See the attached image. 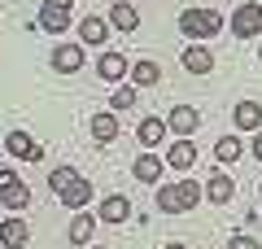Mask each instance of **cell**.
<instances>
[{"mask_svg": "<svg viewBox=\"0 0 262 249\" xmlns=\"http://www.w3.org/2000/svg\"><path fill=\"white\" fill-rule=\"evenodd\" d=\"M48 188H53V197L61 205H70V210H83V205L92 201V184L79 175L75 166H57L53 175H48Z\"/></svg>", "mask_w": 262, "mask_h": 249, "instance_id": "6da1fadb", "label": "cell"}, {"mask_svg": "<svg viewBox=\"0 0 262 249\" xmlns=\"http://www.w3.org/2000/svg\"><path fill=\"white\" fill-rule=\"evenodd\" d=\"M153 201H158L162 214H188V210H196V201H201V184H196V179H170V184L158 188Z\"/></svg>", "mask_w": 262, "mask_h": 249, "instance_id": "7a4b0ae2", "label": "cell"}, {"mask_svg": "<svg viewBox=\"0 0 262 249\" xmlns=\"http://www.w3.org/2000/svg\"><path fill=\"white\" fill-rule=\"evenodd\" d=\"M179 31H184V39H214L223 31V18L214 9H184L179 13Z\"/></svg>", "mask_w": 262, "mask_h": 249, "instance_id": "3957f363", "label": "cell"}, {"mask_svg": "<svg viewBox=\"0 0 262 249\" xmlns=\"http://www.w3.org/2000/svg\"><path fill=\"white\" fill-rule=\"evenodd\" d=\"M70 9H75V0H44V9H39V31L61 35V31L70 27Z\"/></svg>", "mask_w": 262, "mask_h": 249, "instance_id": "277c9868", "label": "cell"}, {"mask_svg": "<svg viewBox=\"0 0 262 249\" xmlns=\"http://www.w3.org/2000/svg\"><path fill=\"white\" fill-rule=\"evenodd\" d=\"M232 35L236 39H253V35H262V5H236V13H232Z\"/></svg>", "mask_w": 262, "mask_h": 249, "instance_id": "5b68a950", "label": "cell"}, {"mask_svg": "<svg viewBox=\"0 0 262 249\" xmlns=\"http://www.w3.org/2000/svg\"><path fill=\"white\" fill-rule=\"evenodd\" d=\"M53 70L57 74H79L83 70V44H75V39L70 44H57L53 48Z\"/></svg>", "mask_w": 262, "mask_h": 249, "instance_id": "8992f818", "label": "cell"}, {"mask_svg": "<svg viewBox=\"0 0 262 249\" xmlns=\"http://www.w3.org/2000/svg\"><path fill=\"white\" fill-rule=\"evenodd\" d=\"M5 149H9L13 157H22V162H44V144H35L27 131H9V136H5Z\"/></svg>", "mask_w": 262, "mask_h": 249, "instance_id": "52a82bcc", "label": "cell"}, {"mask_svg": "<svg viewBox=\"0 0 262 249\" xmlns=\"http://www.w3.org/2000/svg\"><path fill=\"white\" fill-rule=\"evenodd\" d=\"M131 175L140 179V184H158V179L166 175V162H162V157L149 149V153H140L136 162H131Z\"/></svg>", "mask_w": 262, "mask_h": 249, "instance_id": "ba28073f", "label": "cell"}, {"mask_svg": "<svg viewBox=\"0 0 262 249\" xmlns=\"http://www.w3.org/2000/svg\"><path fill=\"white\" fill-rule=\"evenodd\" d=\"M166 127L175 131V136H192V131L201 127V110H192V105H175V110L166 114Z\"/></svg>", "mask_w": 262, "mask_h": 249, "instance_id": "9c48e42d", "label": "cell"}, {"mask_svg": "<svg viewBox=\"0 0 262 249\" xmlns=\"http://www.w3.org/2000/svg\"><path fill=\"white\" fill-rule=\"evenodd\" d=\"M127 70H131V66H127L122 53H101V57H96V79H105V83H122Z\"/></svg>", "mask_w": 262, "mask_h": 249, "instance_id": "30bf717a", "label": "cell"}, {"mask_svg": "<svg viewBox=\"0 0 262 249\" xmlns=\"http://www.w3.org/2000/svg\"><path fill=\"white\" fill-rule=\"evenodd\" d=\"M27 240H31V223H27V219L13 214V219L0 223V245H5V249H22Z\"/></svg>", "mask_w": 262, "mask_h": 249, "instance_id": "8fae6325", "label": "cell"}, {"mask_svg": "<svg viewBox=\"0 0 262 249\" xmlns=\"http://www.w3.org/2000/svg\"><path fill=\"white\" fill-rule=\"evenodd\" d=\"M179 61H184L188 74H210V70H214V53H210L206 44H188Z\"/></svg>", "mask_w": 262, "mask_h": 249, "instance_id": "7c38bea8", "label": "cell"}, {"mask_svg": "<svg viewBox=\"0 0 262 249\" xmlns=\"http://www.w3.org/2000/svg\"><path fill=\"white\" fill-rule=\"evenodd\" d=\"M192 162H196V144H192L188 136H179L175 144L166 149V166H170V171H188Z\"/></svg>", "mask_w": 262, "mask_h": 249, "instance_id": "4fadbf2b", "label": "cell"}, {"mask_svg": "<svg viewBox=\"0 0 262 249\" xmlns=\"http://www.w3.org/2000/svg\"><path fill=\"white\" fill-rule=\"evenodd\" d=\"M206 197H210L214 205H227V201L236 197V179H232V175H223V171H214V175L206 179Z\"/></svg>", "mask_w": 262, "mask_h": 249, "instance_id": "5bb4252c", "label": "cell"}, {"mask_svg": "<svg viewBox=\"0 0 262 249\" xmlns=\"http://www.w3.org/2000/svg\"><path fill=\"white\" fill-rule=\"evenodd\" d=\"M92 140L96 144H114V140H118V114L114 110H101L92 118Z\"/></svg>", "mask_w": 262, "mask_h": 249, "instance_id": "9a60e30c", "label": "cell"}, {"mask_svg": "<svg viewBox=\"0 0 262 249\" xmlns=\"http://www.w3.org/2000/svg\"><path fill=\"white\" fill-rule=\"evenodd\" d=\"M105 35H110V18H101V13H92V18H83L79 22V39L83 44H105Z\"/></svg>", "mask_w": 262, "mask_h": 249, "instance_id": "2e32d148", "label": "cell"}, {"mask_svg": "<svg viewBox=\"0 0 262 249\" xmlns=\"http://www.w3.org/2000/svg\"><path fill=\"white\" fill-rule=\"evenodd\" d=\"M136 140H140L144 149H158L162 140H166V118H140V127H136Z\"/></svg>", "mask_w": 262, "mask_h": 249, "instance_id": "e0dca14e", "label": "cell"}, {"mask_svg": "<svg viewBox=\"0 0 262 249\" xmlns=\"http://www.w3.org/2000/svg\"><path fill=\"white\" fill-rule=\"evenodd\" d=\"M127 214H131V201H127L122 193H114V197H105V201H101L96 219H101V223H122Z\"/></svg>", "mask_w": 262, "mask_h": 249, "instance_id": "ac0fdd59", "label": "cell"}, {"mask_svg": "<svg viewBox=\"0 0 262 249\" xmlns=\"http://www.w3.org/2000/svg\"><path fill=\"white\" fill-rule=\"evenodd\" d=\"M232 114H236V131H262V105L258 101H241Z\"/></svg>", "mask_w": 262, "mask_h": 249, "instance_id": "d6986e66", "label": "cell"}, {"mask_svg": "<svg viewBox=\"0 0 262 249\" xmlns=\"http://www.w3.org/2000/svg\"><path fill=\"white\" fill-rule=\"evenodd\" d=\"M110 27H118L122 35H131V31L140 27V9H136V5H114L110 9Z\"/></svg>", "mask_w": 262, "mask_h": 249, "instance_id": "ffe728a7", "label": "cell"}, {"mask_svg": "<svg viewBox=\"0 0 262 249\" xmlns=\"http://www.w3.org/2000/svg\"><path fill=\"white\" fill-rule=\"evenodd\" d=\"M92 232H96V214H75L66 236H70V245H88V240H92Z\"/></svg>", "mask_w": 262, "mask_h": 249, "instance_id": "44dd1931", "label": "cell"}, {"mask_svg": "<svg viewBox=\"0 0 262 249\" xmlns=\"http://www.w3.org/2000/svg\"><path fill=\"white\" fill-rule=\"evenodd\" d=\"M127 74H131V83H136V88H153V83L162 79V66H158V61H136Z\"/></svg>", "mask_w": 262, "mask_h": 249, "instance_id": "7402d4cb", "label": "cell"}, {"mask_svg": "<svg viewBox=\"0 0 262 249\" xmlns=\"http://www.w3.org/2000/svg\"><path fill=\"white\" fill-rule=\"evenodd\" d=\"M0 201H5V210H27L31 205V188L18 179V184H9L5 193H0Z\"/></svg>", "mask_w": 262, "mask_h": 249, "instance_id": "603a6c76", "label": "cell"}, {"mask_svg": "<svg viewBox=\"0 0 262 249\" xmlns=\"http://www.w3.org/2000/svg\"><path fill=\"white\" fill-rule=\"evenodd\" d=\"M245 153V144H241V136H223V140H219V144H214V157H219V162H236V157H241Z\"/></svg>", "mask_w": 262, "mask_h": 249, "instance_id": "cb8c5ba5", "label": "cell"}, {"mask_svg": "<svg viewBox=\"0 0 262 249\" xmlns=\"http://www.w3.org/2000/svg\"><path fill=\"white\" fill-rule=\"evenodd\" d=\"M136 96H140V88H136V83H131V88H118V92H114V110H136Z\"/></svg>", "mask_w": 262, "mask_h": 249, "instance_id": "d4e9b609", "label": "cell"}, {"mask_svg": "<svg viewBox=\"0 0 262 249\" xmlns=\"http://www.w3.org/2000/svg\"><path fill=\"white\" fill-rule=\"evenodd\" d=\"M227 249H262V245L253 236H232V245H227Z\"/></svg>", "mask_w": 262, "mask_h": 249, "instance_id": "484cf974", "label": "cell"}, {"mask_svg": "<svg viewBox=\"0 0 262 249\" xmlns=\"http://www.w3.org/2000/svg\"><path fill=\"white\" fill-rule=\"evenodd\" d=\"M9 184H18V175H13V171H0V193H5Z\"/></svg>", "mask_w": 262, "mask_h": 249, "instance_id": "4316f807", "label": "cell"}, {"mask_svg": "<svg viewBox=\"0 0 262 249\" xmlns=\"http://www.w3.org/2000/svg\"><path fill=\"white\" fill-rule=\"evenodd\" d=\"M253 157H258V162H262V131H258V136H253Z\"/></svg>", "mask_w": 262, "mask_h": 249, "instance_id": "83f0119b", "label": "cell"}, {"mask_svg": "<svg viewBox=\"0 0 262 249\" xmlns=\"http://www.w3.org/2000/svg\"><path fill=\"white\" fill-rule=\"evenodd\" d=\"M162 249H188V245H179V240H170V245H162Z\"/></svg>", "mask_w": 262, "mask_h": 249, "instance_id": "f1b7e54d", "label": "cell"}, {"mask_svg": "<svg viewBox=\"0 0 262 249\" xmlns=\"http://www.w3.org/2000/svg\"><path fill=\"white\" fill-rule=\"evenodd\" d=\"M258 57H262V44H258Z\"/></svg>", "mask_w": 262, "mask_h": 249, "instance_id": "f546056e", "label": "cell"}, {"mask_svg": "<svg viewBox=\"0 0 262 249\" xmlns=\"http://www.w3.org/2000/svg\"><path fill=\"white\" fill-rule=\"evenodd\" d=\"M96 249H101V245H96Z\"/></svg>", "mask_w": 262, "mask_h": 249, "instance_id": "4dcf8cb0", "label": "cell"}, {"mask_svg": "<svg viewBox=\"0 0 262 249\" xmlns=\"http://www.w3.org/2000/svg\"><path fill=\"white\" fill-rule=\"evenodd\" d=\"M258 193H262V188H258Z\"/></svg>", "mask_w": 262, "mask_h": 249, "instance_id": "1f68e13d", "label": "cell"}]
</instances>
